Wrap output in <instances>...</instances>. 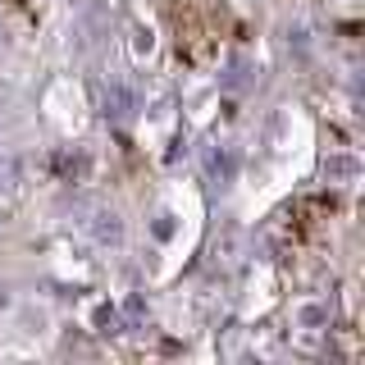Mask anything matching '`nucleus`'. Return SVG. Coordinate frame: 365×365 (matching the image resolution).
<instances>
[{"instance_id": "nucleus-1", "label": "nucleus", "mask_w": 365, "mask_h": 365, "mask_svg": "<svg viewBox=\"0 0 365 365\" xmlns=\"http://www.w3.org/2000/svg\"><path fill=\"white\" fill-rule=\"evenodd\" d=\"M46 110H51V119L60 123L64 133H78L87 123V101H83V87L73 83V78H60L51 91H46Z\"/></svg>"}, {"instance_id": "nucleus-2", "label": "nucleus", "mask_w": 365, "mask_h": 365, "mask_svg": "<svg viewBox=\"0 0 365 365\" xmlns=\"http://www.w3.org/2000/svg\"><path fill=\"white\" fill-rule=\"evenodd\" d=\"M87 237L101 251H123V247H128V220H123L114 205H96L91 220H87Z\"/></svg>"}, {"instance_id": "nucleus-3", "label": "nucleus", "mask_w": 365, "mask_h": 365, "mask_svg": "<svg viewBox=\"0 0 365 365\" xmlns=\"http://www.w3.org/2000/svg\"><path fill=\"white\" fill-rule=\"evenodd\" d=\"M9 319H14V329H19L23 338H32V342L51 338V324H55V315H51V306H46V302H28V306L19 302Z\"/></svg>"}, {"instance_id": "nucleus-4", "label": "nucleus", "mask_w": 365, "mask_h": 365, "mask_svg": "<svg viewBox=\"0 0 365 365\" xmlns=\"http://www.w3.org/2000/svg\"><path fill=\"white\" fill-rule=\"evenodd\" d=\"M128 55L137 64H151L155 55H160V32H155V23L146 19V14H137L128 23Z\"/></svg>"}, {"instance_id": "nucleus-5", "label": "nucleus", "mask_w": 365, "mask_h": 365, "mask_svg": "<svg viewBox=\"0 0 365 365\" xmlns=\"http://www.w3.org/2000/svg\"><path fill=\"white\" fill-rule=\"evenodd\" d=\"M334 311H329V302H319V297H302V302H292V329H302V334H324Z\"/></svg>"}, {"instance_id": "nucleus-6", "label": "nucleus", "mask_w": 365, "mask_h": 365, "mask_svg": "<svg viewBox=\"0 0 365 365\" xmlns=\"http://www.w3.org/2000/svg\"><path fill=\"white\" fill-rule=\"evenodd\" d=\"M361 174H365V165H361L356 151H329V160H324V178L334 182V187H356Z\"/></svg>"}, {"instance_id": "nucleus-7", "label": "nucleus", "mask_w": 365, "mask_h": 365, "mask_svg": "<svg viewBox=\"0 0 365 365\" xmlns=\"http://www.w3.org/2000/svg\"><path fill=\"white\" fill-rule=\"evenodd\" d=\"M87 329H91V334H101V338H114V334L123 329L119 306H114L110 297H96V302H87Z\"/></svg>"}, {"instance_id": "nucleus-8", "label": "nucleus", "mask_w": 365, "mask_h": 365, "mask_svg": "<svg viewBox=\"0 0 365 365\" xmlns=\"http://www.w3.org/2000/svg\"><path fill=\"white\" fill-rule=\"evenodd\" d=\"M151 237H155V242L160 247H182V220H178V215H174V205H160V210H155V220H151Z\"/></svg>"}, {"instance_id": "nucleus-9", "label": "nucleus", "mask_w": 365, "mask_h": 365, "mask_svg": "<svg viewBox=\"0 0 365 365\" xmlns=\"http://www.w3.org/2000/svg\"><path fill=\"white\" fill-rule=\"evenodd\" d=\"M106 106H110L114 119H128V114H133V91L123 87V83H110L106 87Z\"/></svg>"}, {"instance_id": "nucleus-10", "label": "nucleus", "mask_w": 365, "mask_h": 365, "mask_svg": "<svg viewBox=\"0 0 365 365\" xmlns=\"http://www.w3.org/2000/svg\"><path fill=\"white\" fill-rule=\"evenodd\" d=\"M14 306H19L14 288H0V319H9V315H14Z\"/></svg>"}, {"instance_id": "nucleus-11", "label": "nucleus", "mask_w": 365, "mask_h": 365, "mask_svg": "<svg viewBox=\"0 0 365 365\" xmlns=\"http://www.w3.org/2000/svg\"><path fill=\"white\" fill-rule=\"evenodd\" d=\"M0 192H9V169L0 165Z\"/></svg>"}]
</instances>
